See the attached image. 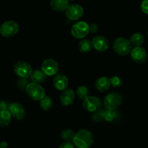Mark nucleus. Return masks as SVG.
I'll use <instances>...</instances> for the list:
<instances>
[{"label": "nucleus", "mask_w": 148, "mask_h": 148, "mask_svg": "<svg viewBox=\"0 0 148 148\" xmlns=\"http://www.w3.org/2000/svg\"><path fill=\"white\" fill-rule=\"evenodd\" d=\"M0 146H1V148H7L8 147V144H7V142H1V143H0Z\"/></svg>", "instance_id": "473e14b6"}, {"label": "nucleus", "mask_w": 148, "mask_h": 148, "mask_svg": "<svg viewBox=\"0 0 148 148\" xmlns=\"http://www.w3.org/2000/svg\"><path fill=\"white\" fill-rule=\"evenodd\" d=\"M104 110L105 109H99L98 111H95V114L92 116V119L93 121H97V122H100L102 121L103 119V114Z\"/></svg>", "instance_id": "a878e982"}, {"label": "nucleus", "mask_w": 148, "mask_h": 148, "mask_svg": "<svg viewBox=\"0 0 148 148\" xmlns=\"http://www.w3.org/2000/svg\"><path fill=\"white\" fill-rule=\"evenodd\" d=\"M72 142L77 148H89L93 143L92 134L87 130H81L75 134Z\"/></svg>", "instance_id": "f257e3e1"}, {"label": "nucleus", "mask_w": 148, "mask_h": 148, "mask_svg": "<svg viewBox=\"0 0 148 148\" xmlns=\"http://www.w3.org/2000/svg\"><path fill=\"white\" fill-rule=\"evenodd\" d=\"M30 79H31L32 82L40 84L44 82L46 80L47 75L44 73L43 70L36 69L32 72L31 75H30Z\"/></svg>", "instance_id": "a211bd4d"}, {"label": "nucleus", "mask_w": 148, "mask_h": 148, "mask_svg": "<svg viewBox=\"0 0 148 148\" xmlns=\"http://www.w3.org/2000/svg\"><path fill=\"white\" fill-rule=\"evenodd\" d=\"M30 83L28 82V80L27 79V78H21L20 77V79L17 80V85L20 90H25L26 88H27V85Z\"/></svg>", "instance_id": "cd10ccee"}, {"label": "nucleus", "mask_w": 148, "mask_h": 148, "mask_svg": "<svg viewBox=\"0 0 148 148\" xmlns=\"http://www.w3.org/2000/svg\"><path fill=\"white\" fill-rule=\"evenodd\" d=\"M95 88L100 92L107 91L111 87L110 79L106 77H101L97 79V80L95 81Z\"/></svg>", "instance_id": "dca6fc26"}, {"label": "nucleus", "mask_w": 148, "mask_h": 148, "mask_svg": "<svg viewBox=\"0 0 148 148\" xmlns=\"http://www.w3.org/2000/svg\"><path fill=\"white\" fill-rule=\"evenodd\" d=\"M89 94V90L85 86H80L77 90V95L78 98L81 100H85Z\"/></svg>", "instance_id": "393cba45"}, {"label": "nucleus", "mask_w": 148, "mask_h": 148, "mask_svg": "<svg viewBox=\"0 0 148 148\" xmlns=\"http://www.w3.org/2000/svg\"><path fill=\"white\" fill-rule=\"evenodd\" d=\"M12 114L8 110H0V127H5L12 121Z\"/></svg>", "instance_id": "6ab92c4d"}, {"label": "nucleus", "mask_w": 148, "mask_h": 148, "mask_svg": "<svg viewBox=\"0 0 148 148\" xmlns=\"http://www.w3.org/2000/svg\"><path fill=\"white\" fill-rule=\"evenodd\" d=\"M19 31L18 23L14 20H8L4 22L0 26L1 35L4 37L10 38L15 36Z\"/></svg>", "instance_id": "39448f33"}, {"label": "nucleus", "mask_w": 148, "mask_h": 148, "mask_svg": "<svg viewBox=\"0 0 148 148\" xmlns=\"http://www.w3.org/2000/svg\"><path fill=\"white\" fill-rule=\"evenodd\" d=\"M122 102L121 96L116 92H111L106 96L103 101V105L106 109L115 110Z\"/></svg>", "instance_id": "0eeeda50"}, {"label": "nucleus", "mask_w": 148, "mask_h": 148, "mask_svg": "<svg viewBox=\"0 0 148 148\" xmlns=\"http://www.w3.org/2000/svg\"><path fill=\"white\" fill-rule=\"evenodd\" d=\"M110 82L111 85H112L114 88H119L122 85V80L117 76H114L110 78Z\"/></svg>", "instance_id": "bb28decb"}, {"label": "nucleus", "mask_w": 148, "mask_h": 148, "mask_svg": "<svg viewBox=\"0 0 148 148\" xmlns=\"http://www.w3.org/2000/svg\"><path fill=\"white\" fill-rule=\"evenodd\" d=\"M89 28H90V33H95L97 31H98V25L95 24V23H92V24L90 25Z\"/></svg>", "instance_id": "7c9ffc66"}, {"label": "nucleus", "mask_w": 148, "mask_h": 148, "mask_svg": "<svg viewBox=\"0 0 148 148\" xmlns=\"http://www.w3.org/2000/svg\"><path fill=\"white\" fill-rule=\"evenodd\" d=\"M41 68L47 76H53L59 71V64L53 59H48L43 62Z\"/></svg>", "instance_id": "9d476101"}, {"label": "nucleus", "mask_w": 148, "mask_h": 148, "mask_svg": "<svg viewBox=\"0 0 148 148\" xmlns=\"http://www.w3.org/2000/svg\"><path fill=\"white\" fill-rule=\"evenodd\" d=\"M92 43L88 39H83L79 43V50L82 53H88L92 50Z\"/></svg>", "instance_id": "412c9836"}, {"label": "nucleus", "mask_w": 148, "mask_h": 148, "mask_svg": "<svg viewBox=\"0 0 148 148\" xmlns=\"http://www.w3.org/2000/svg\"><path fill=\"white\" fill-rule=\"evenodd\" d=\"M83 108L90 112H95L101 109L102 101L96 96H88L83 101Z\"/></svg>", "instance_id": "6e6552de"}, {"label": "nucleus", "mask_w": 148, "mask_h": 148, "mask_svg": "<svg viewBox=\"0 0 148 148\" xmlns=\"http://www.w3.org/2000/svg\"><path fill=\"white\" fill-rule=\"evenodd\" d=\"M71 33L75 38H84L90 33L89 25L85 21L77 22L72 25Z\"/></svg>", "instance_id": "20e7f679"}, {"label": "nucleus", "mask_w": 148, "mask_h": 148, "mask_svg": "<svg viewBox=\"0 0 148 148\" xmlns=\"http://www.w3.org/2000/svg\"><path fill=\"white\" fill-rule=\"evenodd\" d=\"M0 35H1V32H0Z\"/></svg>", "instance_id": "c9c22d12"}, {"label": "nucleus", "mask_w": 148, "mask_h": 148, "mask_svg": "<svg viewBox=\"0 0 148 148\" xmlns=\"http://www.w3.org/2000/svg\"><path fill=\"white\" fill-rule=\"evenodd\" d=\"M40 101V106L43 111H48L51 109L52 106H53V101L50 97L46 95Z\"/></svg>", "instance_id": "4be33fe9"}, {"label": "nucleus", "mask_w": 148, "mask_h": 148, "mask_svg": "<svg viewBox=\"0 0 148 148\" xmlns=\"http://www.w3.org/2000/svg\"><path fill=\"white\" fill-rule=\"evenodd\" d=\"M69 0H51L50 7L56 12H63L69 7Z\"/></svg>", "instance_id": "f3484780"}, {"label": "nucleus", "mask_w": 148, "mask_h": 148, "mask_svg": "<svg viewBox=\"0 0 148 148\" xmlns=\"http://www.w3.org/2000/svg\"><path fill=\"white\" fill-rule=\"evenodd\" d=\"M75 134V132L72 130H70V129H66V130H63L62 132V133H61V137L65 142H71L73 140Z\"/></svg>", "instance_id": "5701e85b"}, {"label": "nucleus", "mask_w": 148, "mask_h": 148, "mask_svg": "<svg viewBox=\"0 0 148 148\" xmlns=\"http://www.w3.org/2000/svg\"><path fill=\"white\" fill-rule=\"evenodd\" d=\"M53 85L56 90L62 91L66 89L68 85H69V81H68L67 77L64 75L58 74L53 78Z\"/></svg>", "instance_id": "4468645a"}, {"label": "nucleus", "mask_w": 148, "mask_h": 148, "mask_svg": "<svg viewBox=\"0 0 148 148\" xmlns=\"http://www.w3.org/2000/svg\"><path fill=\"white\" fill-rule=\"evenodd\" d=\"M27 95L34 101H40L46 96L45 90L40 84L36 82H30L25 89Z\"/></svg>", "instance_id": "7ed1b4c3"}, {"label": "nucleus", "mask_w": 148, "mask_h": 148, "mask_svg": "<svg viewBox=\"0 0 148 148\" xmlns=\"http://www.w3.org/2000/svg\"><path fill=\"white\" fill-rule=\"evenodd\" d=\"M131 58L137 64H143L147 60V53L145 49L141 46H135L130 52Z\"/></svg>", "instance_id": "9b49d317"}, {"label": "nucleus", "mask_w": 148, "mask_h": 148, "mask_svg": "<svg viewBox=\"0 0 148 148\" xmlns=\"http://www.w3.org/2000/svg\"><path fill=\"white\" fill-rule=\"evenodd\" d=\"M66 16L71 20H77L83 15L84 10L79 4H73L69 5L65 10Z\"/></svg>", "instance_id": "1a4fd4ad"}, {"label": "nucleus", "mask_w": 148, "mask_h": 148, "mask_svg": "<svg viewBox=\"0 0 148 148\" xmlns=\"http://www.w3.org/2000/svg\"><path fill=\"white\" fill-rule=\"evenodd\" d=\"M147 36H148V30H147Z\"/></svg>", "instance_id": "f704fd0d"}, {"label": "nucleus", "mask_w": 148, "mask_h": 148, "mask_svg": "<svg viewBox=\"0 0 148 148\" xmlns=\"http://www.w3.org/2000/svg\"><path fill=\"white\" fill-rule=\"evenodd\" d=\"M92 43L94 49L98 51H106L109 48V41L106 38L102 36H95L92 39Z\"/></svg>", "instance_id": "ddd939ff"}, {"label": "nucleus", "mask_w": 148, "mask_h": 148, "mask_svg": "<svg viewBox=\"0 0 148 148\" xmlns=\"http://www.w3.org/2000/svg\"><path fill=\"white\" fill-rule=\"evenodd\" d=\"M69 1H73V0H69Z\"/></svg>", "instance_id": "72a5a7b5"}, {"label": "nucleus", "mask_w": 148, "mask_h": 148, "mask_svg": "<svg viewBox=\"0 0 148 148\" xmlns=\"http://www.w3.org/2000/svg\"><path fill=\"white\" fill-rule=\"evenodd\" d=\"M117 114L116 113L115 110H108L105 109L104 110V114H103V119L106 121L108 122H111L115 120L116 118Z\"/></svg>", "instance_id": "b1692460"}, {"label": "nucleus", "mask_w": 148, "mask_h": 148, "mask_svg": "<svg viewBox=\"0 0 148 148\" xmlns=\"http://www.w3.org/2000/svg\"><path fill=\"white\" fill-rule=\"evenodd\" d=\"M140 8L143 12L148 14V0H142Z\"/></svg>", "instance_id": "c85d7f7f"}, {"label": "nucleus", "mask_w": 148, "mask_h": 148, "mask_svg": "<svg viewBox=\"0 0 148 148\" xmlns=\"http://www.w3.org/2000/svg\"><path fill=\"white\" fill-rule=\"evenodd\" d=\"M0 148H1V146H0Z\"/></svg>", "instance_id": "e433bc0d"}, {"label": "nucleus", "mask_w": 148, "mask_h": 148, "mask_svg": "<svg viewBox=\"0 0 148 148\" xmlns=\"http://www.w3.org/2000/svg\"><path fill=\"white\" fill-rule=\"evenodd\" d=\"M75 99V94L73 90L65 89L61 94L60 101L61 103L64 106L71 105L73 103Z\"/></svg>", "instance_id": "2eb2a0df"}, {"label": "nucleus", "mask_w": 148, "mask_h": 148, "mask_svg": "<svg viewBox=\"0 0 148 148\" xmlns=\"http://www.w3.org/2000/svg\"><path fill=\"white\" fill-rule=\"evenodd\" d=\"M9 104L6 101H0V110H8L9 111Z\"/></svg>", "instance_id": "2f4dec72"}, {"label": "nucleus", "mask_w": 148, "mask_h": 148, "mask_svg": "<svg viewBox=\"0 0 148 148\" xmlns=\"http://www.w3.org/2000/svg\"><path fill=\"white\" fill-rule=\"evenodd\" d=\"M59 148H75V145L71 142H64L59 146Z\"/></svg>", "instance_id": "c756f323"}, {"label": "nucleus", "mask_w": 148, "mask_h": 148, "mask_svg": "<svg viewBox=\"0 0 148 148\" xmlns=\"http://www.w3.org/2000/svg\"><path fill=\"white\" fill-rule=\"evenodd\" d=\"M9 111L11 113L12 116L19 121L24 119L25 116V111L24 107L19 103L14 102L9 104Z\"/></svg>", "instance_id": "f8f14e48"}, {"label": "nucleus", "mask_w": 148, "mask_h": 148, "mask_svg": "<svg viewBox=\"0 0 148 148\" xmlns=\"http://www.w3.org/2000/svg\"><path fill=\"white\" fill-rule=\"evenodd\" d=\"M130 41L131 42L132 45L134 46H141L145 42V37L142 33H134L130 37Z\"/></svg>", "instance_id": "aec40b11"}, {"label": "nucleus", "mask_w": 148, "mask_h": 148, "mask_svg": "<svg viewBox=\"0 0 148 148\" xmlns=\"http://www.w3.org/2000/svg\"><path fill=\"white\" fill-rule=\"evenodd\" d=\"M132 48L131 42L124 38H118L114 42L113 49L114 51L121 56H126L130 53Z\"/></svg>", "instance_id": "f03ea898"}, {"label": "nucleus", "mask_w": 148, "mask_h": 148, "mask_svg": "<svg viewBox=\"0 0 148 148\" xmlns=\"http://www.w3.org/2000/svg\"><path fill=\"white\" fill-rule=\"evenodd\" d=\"M14 71L16 75L21 78H27L33 72L32 66L28 62L19 61L14 65Z\"/></svg>", "instance_id": "423d86ee"}]
</instances>
